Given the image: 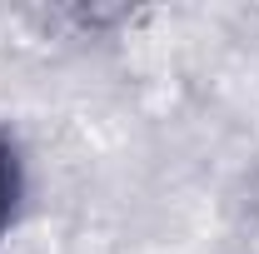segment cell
<instances>
[{
	"instance_id": "cell-1",
	"label": "cell",
	"mask_w": 259,
	"mask_h": 254,
	"mask_svg": "<svg viewBox=\"0 0 259 254\" xmlns=\"http://www.w3.org/2000/svg\"><path fill=\"white\" fill-rule=\"evenodd\" d=\"M15 204H20V159H15V145L0 135V239L15 220Z\"/></svg>"
}]
</instances>
